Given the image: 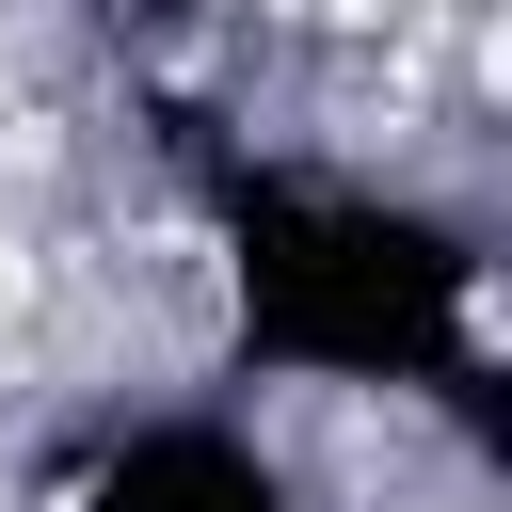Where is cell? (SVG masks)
<instances>
[{
  "mask_svg": "<svg viewBox=\"0 0 512 512\" xmlns=\"http://www.w3.org/2000/svg\"><path fill=\"white\" fill-rule=\"evenodd\" d=\"M48 512H320L240 400H96L48 448Z\"/></svg>",
  "mask_w": 512,
  "mask_h": 512,
  "instance_id": "cell-2",
  "label": "cell"
},
{
  "mask_svg": "<svg viewBox=\"0 0 512 512\" xmlns=\"http://www.w3.org/2000/svg\"><path fill=\"white\" fill-rule=\"evenodd\" d=\"M112 32H192V16H224V0H96Z\"/></svg>",
  "mask_w": 512,
  "mask_h": 512,
  "instance_id": "cell-3",
  "label": "cell"
},
{
  "mask_svg": "<svg viewBox=\"0 0 512 512\" xmlns=\"http://www.w3.org/2000/svg\"><path fill=\"white\" fill-rule=\"evenodd\" d=\"M192 240L224 288V368L304 400H480L496 368V256L464 208L352 176V160H192Z\"/></svg>",
  "mask_w": 512,
  "mask_h": 512,
  "instance_id": "cell-1",
  "label": "cell"
}]
</instances>
